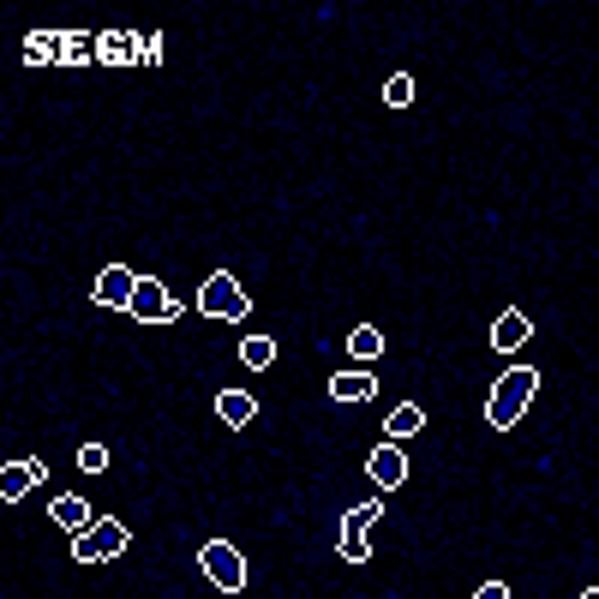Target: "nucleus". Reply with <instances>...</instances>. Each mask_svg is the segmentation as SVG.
Instances as JSON below:
<instances>
[{
  "instance_id": "f257e3e1",
  "label": "nucleus",
  "mask_w": 599,
  "mask_h": 599,
  "mask_svg": "<svg viewBox=\"0 0 599 599\" xmlns=\"http://www.w3.org/2000/svg\"><path fill=\"white\" fill-rule=\"evenodd\" d=\"M534 396H540V372H534V366H510V372L492 384V396H486V420L504 432V426H516V420L528 414Z\"/></svg>"
},
{
  "instance_id": "f03ea898",
  "label": "nucleus",
  "mask_w": 599,
  "mask_h": 599,
  "mask_svg": "<svg viewBox=\"0 0 599 599\" xmlns=\"http://www.w3.org/2000/svg\"><path fill=\"white\" fill-rule=\"evenodd\" d=\"M198 312H204V318H216V324H240V318L252 312V300H246V288H240L228 270H216V276L198 288Z\"/></svg>"
},
{
  "instance_id": "7ed1b4c3",
  "label": "nucleus",
  "mask_w": 599,
  "mask_h": 599,
  "mask_svg": "<svg viewBox=\"0 0 599 599\" xmlns=\"http://www.w3.org/2000/svg\"><path fill=\"white\" fill-rule=\"evenodd\" d=\"M126 540H132V534H126L120 522H96V528H84V534L72 540V558H78V564H108V558L126 552Z\"/></svg>"
},
{
  "instance_id": "20e7f679",
  "label": "nucleus",
  "mask_w": 599,
  "mask_h": 599,
  "mask_svg": "<svg viewBox=\"0 0 599 599\" xmlns=\"http://www.w3.org/2000/svg\"><path fill=\"white\" fill-rule=\"evenodd\" d=\"M198 564H204V576H210L222 594H240V588H246V558H240L228 540H210V546L198 552Z\"/></svg>"
},
{
  "instance_id": "39448f33",
  "label": "nucleus",
  "mask_w": 599,
  "mask_h": 599,
  "mask_svg": "<svg viewBox=\"0 0 599 599\" xmlns=\"http://www.w3.org/2000/svg\"><path fill=\"white\" fill-rule=\"evenodd\" d=\"M138 324H174L180 318V306H174V294L156 282V276H138V288H132V306H126Z\"/></svg>"
},
{
  "instance_id": "423d86ee",
  "label": "nucleus",
  "mask_w": 599,
  "mask_h": 599,
  "mask_svg": "<svg viewBox=\"0 0 599 599\" xmlns=\"http://www.w3.org/2000/svg\"><path fill=\"white\" fill-rule=\"evenodd\" d=\"M378 516H384V504H354V510L342 516V546H336V552H342L348 564H366V558H372V546H366V528H372Z\"/></svg>"
},
{
  "instance_id": "0eeeda50",
  "label": "nucleus",
  "mask_w": 599,
  "mask_h": 599,
  "mask_svg": "<svg viewBox=\"0 0 599 599\" xmlns=\"http://www.w3.org/2000/svg\"><path fill=\"white\" fill-rule=\"evenodd\" d=\"M366 474H372V486H378V492H396V486L408 480V450L384 438V444L366 456Z\"/></svg>"
},
{
  "instance_id": "6e6552de",
  "label": "nucleus",
  "mask_w": 599,
  "mask_h": 599,
  "mask_svg": "<svg viewBox=\"0 0 599 599\" xmlns=\"http://www.w3.org/2000/svg\"><path fill=\"white\" fill-rule=\"evenodd\" d=\"M132 288H138V276L126 270V264H108L102 276H96V306H132Z\"/></svg>"
},
{
  "instance_id": "1a4fd4ad",
  "label": "nucleus",
  "mask_w": 599,
  "mask_h": 599,
  "mask_svg": "<svg viewBox=\"0 0 599 599\" xmlns=\"http://www.w3.org/2000/svg\"><path fill=\"white\" fill-rule=\"evenodd\" d=\"M42 480H48V468H42V462H6V468H0V498H6V504H18V498H24V492H36Z\"/></svg>"
},
{
  "instance_id": "9d476101",
  "label": "nucleus",
  "mask_w": 599,
  "mask_h": 599,
  "mask_svg": "<svg viewBox=\"0 0 599 599\" xmlns=\"http://www.w3.org/2000/svg\"><path fill=\"white\" fill-rule=\"evenodd\" d=\"M48 516H54V522H60V528L72 534V540H78L84 528H96V522H102V516H96V510H90L84 498H72V492H60V498L48 504Z\"/></svg>"
},
{
  "instance_id": "9b49d317",
  "label": "nucleus",
  "mask_w": 599,
  "mask_h": 599,
  "mask_svg": "<svg viewBox=\"0 0 599 599\" xmlns=\"http://www.w3.org/2000/svg\"><path fill=\"white\" fill-rule=\"evenodd\" d=\"M528 336H534V318H528V312H504V318L492 324V348H498V354L528 348Z\"/></svg>"
},
{
  "instance_id": "f8f14e48",
  "label": "nucleus",
  "mask_w": 599,
  "mask_h": 599,
  "mask_svg": "<svg viewBox=\"0 0 599 599\" xmlns=\"http://www.w3.org/2000/svg\"><path fill=\"white\" fill-rule=\"evenodd\" d=\"M378 396V378L366 372V366H354V372H336L330 378V402H372Z\"/></svg>"
},
{
  "instance_id": "ddd939ff",
  "label": "nucleus",
  "mask_w": 599,
  "mask_h": 599,
  "mask_svg": "<svg viewBox=\"0 0 599 599\" xmlns=\"http://www.w3.org/2000/svg\"><path fill=\"white\" fill-rule=\"evenodd\" d=\"M414 432H426V408H414V402L390 408V420H384V438H390V444H408Z\"/></svg>"
},
{
  "instance_id": "4468645a",
  "label": "nucleus",
  "mask_w": 599,
  "mask_h": 599,
  "mask_svg": "<svg viewBox=\"0 0 599 599\" xmlns=\"http://www.w3.org/2000/svg\"><path fill=\"white\" fill-rule=\"evenodd\" d=\"M96 60H102V66H132V60H138V42H132L126 30H108V36H96Z\"/></svg>"
},
{
  "instance_id": "2eb2a0df",
  "label": "nucleus",
  "mask_w": 599,
  "mask_h": 599,
  "mask_svg": "<svg viewBox=\"0 0 599 599\" xmlns=\"http://www.w3.org/2000/svg\"><path fill=\"white\" fill-rule=\"evenodd\" d=\"M216 414H222V426H252L258 402H252L246 390H222V396H216Z\"/></svg>"
},
{
  "instance_id": "dca6fc26",
  "label": "nucleus",
  "mask_w": 599,
  "mask_h": 599,
  "mask_svg": "<svg viewBox=\"0 0 599 599\" xmlns=\"http://www.w3.org/2000/svg\"><path fill=\"white\" fill-rule=\"evenodd\" d=\"M60 48H66V36H48V30H36V36L24 42V60H36V66H48V60H60Z\"/></svg>"
},
{
  "instance_id": "f3484780",
  "label": "nucleus",
  "mask_w": 599,
  "mask_h": 599,
  "mask_svg": "<svg viewBox=\"0 0 599 599\" xmlns=\"http://www.w3.org/2000/svg\"><path fill=\"white\" fill-rule=\"evenodd\" d=\"M348 354H354V360H378V354H384V330H372V324H360V330L348 336Z\"/></svg>"
},
{
  "instance_id": "a211bd4d",
  "label": "nucleus",
  "mask_w": 599,
  "mask_h": 599,
  "mask_svg": "<svg viewBox=\"0 0 599 599\" xmlns=\"http://www.w3.org/2000/svg\"><path fill=\"white\" fill-rule=\"evenodd\" d=\"M240 360H246L252 372H264V366L276 360V342H270V336H246V342H240Z\"/></svg>"
},
{
  "instance_id": "6ab92c4d",
  "label": "nucleus",
  "mask_w": 599,
  "mask_h": 599,
  "mask_svg": "<svg viewBox=\"0 0 599 599\" xmlns=\"http://www.w3.org/2000/svg\"><path fill=\"white\" fill-rule=\"evenodd\" d=\"M384 102H390V108H408V102H414V78H408V72H396V78L384 84Z\"/></svg>"
},
{
  "instance_id": "aec40b11",
  "label": "nucleus",
  "mask_w": 599,
  "mask_h": 599,
  "mask_svg": "<svg viewBox=\"0 0 599 599\" xmlns=\"http://www.w3.org/2000/svg\"><path fill=\"white\" fill-rule=\"evenodd\" d=\"M90 54H96V42H90V36H78V30H72V36H66V48H60V60H66V66H78V60H90Z\"/></svg>"
},
{
  "instance_id": "412c9836",
  "label": "nucleus",
  "mask_w": 599,
  "mask_h": 599,
  "mask_svg": "<svg viewBox=\"0 0 599 599\" xmlns=\"http://www.w3.org/2000/svg\"><path fill=\"white\" fill-rule=\"evenodd\" d=\"M78 468H84V474H108V450H102V444H84V450H78Z\"/></svg>"
},
{
  "instance_id": "4be33fe9",
  "label": "nucleus",
  "mask_w": 599,
  "mask_h": 599,
  "mask_svg": "<svg viewBox=\"0 0 599 599\" xmlns=\"http://www.w3.org/2000/svg\"><path fill=\"white\" fill-rule=\"evenodd\" d=\"M138 60H144V66L162 60V42H156V36H138Z\"/></svg>"
},
{
  "instance_id": "5701e85b",
  "label": "nucleus",
  "mask_w": 599,
  "mask_h": 599,
  "mask_svg": "<svg viewBox=\"0 0 599 599\" xmlns=\"http://www.w3.org/2000/svg\"><path fill=\"white\" fill-rule=\"evenodd\" d=\"M474 599H510V588H504V582H486V588H480Z\"/></svg>"
},
{
  "instance_id": "b1692460",
  "label": "nucleus",
  "mask_w": 599,
  "mask_h": 599,
  "mask_svg": "<svg viewBox=\"0 0 599 599\" xmlns=\"http://www.w3.org/2000/svg\"><path fill=\"white\" fill-rule=\"evenodd\" d=\"M576 599H599V588H582V594H576Z\"/></svg>"
}]
</instances>
